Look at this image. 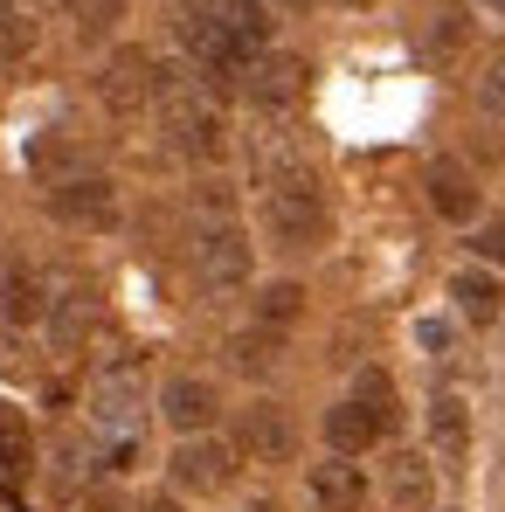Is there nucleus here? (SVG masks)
<instances>
[{
  "instance_id": "nucleus-11",
  "label": "nucleus",
  "mask_w": 505,
  "mask_h": 512,
  "mask_svg": "<svg viewBox=\"0 0 505 512\" xmlns=\"http://www.w3.org/2000/svg\"><path fill=\"white\" fill-rule=\"evenodd\" d=\"M312 506L319 512H360L367 506V478H360V464L353 457H326V464H312Z\"/></svg>"
},
{
  "instance_id": "nucleus-6",
  "label": "nucleus",
  "mask_w": 505,
  "mask_h": 512,
  "mask_svg": "<svg viewBox=\"0 0 505 512\" xmlns=\"http://www.w3.org/2000/svg\"><path fill=\"white\" fill-rule=\"evenodd\" d=\"M97 97H104L118 118L146 111V104L160 97V63H153L146 49H118V56L104 63V77H97Z\"/></svg>"
},
{
  "instance_id": "nucleus-20",
  "label": "nucleus",
  "mask_w": 505,
  "mask_h": 512,
  "mask_svg": "<svg viewBox=\"0 0 505 512\" xmlns=\"http://www.w3.org/2000/svg\"><path fill=\"white\" fill-rule=\"evenodd\" d=\"M305 312V284H291V277H277V284H263L256 291V326H270V333H284L291 319Z\"/></svg>"
},
{
  "instance_id": "nucleus-13",
  "label": "nucleus",
  "mask_w": 505,
  "mask_h": 512,
  "mask_svg": "<svg viewBox=\"0 0 505 512\" xmlns=\"http://www.w3.org/2000/svg\"><path fill=\"white\" fill-rule=\"evenodd\" d=\"M429 208H436L443 222H471V215H478V180H471V167L429 160Z\"/></svg>"
},
{
  "instance_id": "nucleus-23",
  "label": "nucleus",
  "mask_w": 505,
  "mask_h": 512,
  "mask_svg": "<svg viewBox=\"0 0 505 512\" xmlns=\"http://www.w3.org/2000/svg\"><path fill=\"white\" fill-rule=\"evenodd\" d=\"M229 360H236L243 374H270V367H277V333H270V326L236 333V340H229Z\"/></svg>"
},
{
  "instance_id": "nucleus-22",
  "label": "nucleus",
  "mask_w": 505,
  "mask_h": 512,
  "mask_svg": "<svg viewBox=\"0 0 505 512\" xmlns=\"http://www.w3.org/2000/svg\"><path fill=\"white\" fill-rule=\"evenodd\" d=\"M353 402H367V409L381 416V429L402 423V395H395V381H388L381 367H360V381H353Z\"/></svg>"
},
{
  "instance_id": "nucleus-30",
  "label": "nucleus",
  "mask_w": 505,
  "mask_h": 512,
  "mask_svg": "<svg viewBox=\"0 0 505 512\" xmlns=\"http://www.w3.org/2000/svg\"><path fill=\"white\" fill-rule=\"evenodd\" d=\"M339 7H374V0H339Z\"/></svg>"
},
{
  "instance_id": "nucleus-21",
  "label": "nucleus",
  "mask_w": 505,
  "mask_h": 512,
  "mask_svg": "<svg viewBox=\"0 0 505 512\" xmlns=\"http://www.w3.org/2000/svg\"><path fill=\"white\" fill-rule=\"evenodd\" d=\"M70 7V28H77V42H104L118 21H125V7L132 0H63Z\"/></svg>"
},
{
  "instance_id": "nucleus-18",
  "label": "nucleus",
  "mask_w": 505,
  "mask_h": 512,
  "mask_svg": "<svg viewBox=\"0 0 505 512\" xmlns=\"http://www.w3.org/2000/svg\"><path fill=\"white\" fill-rule=\"evenodd\" d=\"M429 443H436L443 457H464V450H471V402H464V395H436V402H429Z\"/></svg>"
},
{
  "instance_id": "nucleus-24",
  "label": "nucleus",
  "mask_w": 505,
  "mask_h": 512,
  "mask_svg": "<svg viewBox=\"0 0 505 512\" xmlns=\"http://www.w3.org/2000/svg\"><path fill=\"white\" fill-rule=\"evenodd\" d=\"M478 111H492V118H505V49L478 70Z\"/></svg>"
},
{
  "instance_id": "nucleus-16",
  "label": "nucleus",
  "mask_w": 505,
  "mask_h": 512,
  "mask_svg": "<svg viewBox=\"0 0 505 512\" xmlns=\"http://www.w3.org/2000/svg\"><path fill=\"white\" fill-rule=\"evenodd\" d=\"M0 312H7V326H42L49 319V284H42V270H7V284H0Z\"/></svg>"
},
{
  "instance_id": "nucleus-14",
  "label": "nucleus",
  "mask_w": 505,
  "mask_h": 512,
  "mask_svg": "<svg viewBox=\"0 0 505 512\" xmlns=\"http://www.w3.org/2000/svg\"><path fill=\"white\" fill-rule=\"evenodd\" d=\"M381 436H388V429H381V416H374L367 402H353V395L326 409V443H333L339 457H360V450H374Z\"/></svg>"
},
{
  "instance_id": "nucleus-2",
  "label": "nucleus",
  "mask_w": 505,
  "mask_h": 512,
  "mask_svg": "<svg viewBox=\"0 0 505 512\" xmlns=\"http://www.w3.org/2000/svg\"><path fill=\"white\" fill-rule=\"evenodd\" d=\"M160 111H167V132L173 146L194 160V167H215L229 160V118L208 90H194L187 77H160Z\"/></svg>"
},
{
  "instance_id": "nucleus-27",
  "label": "nucleus",
  "mask_w": 505,
  "mask_h": 512,
  "mask_svg": "<svg viewBox=\"0 0 505 512\" xmlns=\"http://www.w3.org/2000/svg\"><path fill=\"white\" fill-rule=\"evenodd\" d=\"M84 512H132L125 499H111V492H97V499H84Z\"/></svg>"
},
{
  "instance_id": "nucleus-12",
  "label": "nucleus",
  "mask_w": 505,
  "mask_h": 512,
  "mask_svg": "<svg viewBox=\"0 0 505 512\" xmlns=\"http://www.w3.org/2000/svg\"><path fill=\"white\" fill-rule=\"evenodd\" d=\"M450 305H457V319H471V326H492L505 312V284L485 270V263H464L457 277H450Z\"/></svg>"
},
{
  "instance_id": "nucleus-28",
  "label": "nucleus",
  "mask_w": 505,
  "mask_h": 512,
  "mask_svg": "<svg viewBox=\"0 0 505 512\" xmlns=\"http://www.w3.org/2000/svg\"><path fill=\"white\" fill-rule=\"evenodd\" d=\"M132 512H180L173 499H146V506H132Z\"/></svg>"
},
{
  "instance_id": "nucleus-4",
  "label": "nucleus",
  "mask_w": 505,
  "mask_h": 512,
  "mask_svg": "<svg viewBox=\"0 0 505 512\" xmlns=\"http://www.w3.org/2000/svg\"><path fill=\"white\" fill-rule=\"evenodd\" d=\"M139 409H146V374L139 360H118L90 381V423L104 436H139Z\"/></svg>"
},
{
  "instance_id": "nucleus-7",
  "label": "nucleus",
  "mask_w": 505,
  "mask_h": 512,
  "mask_svg": "<svg viewBox=\"0 0 505 512\" xmlns=\"http://www.w3.org/2000/svg\"><path fill=\"white\" fill-rule=\"evenodd\" d=\"M236 90L250 104H263V111H284V104L305 97V63L284 56V49H256L250 63H243V77H236Z\"/></svg>"
},
{
  "instance_id": "nucleus-5",
  "label": "nucleus",
  "mask_w": 505,
  "mask_h": 512,
  "mask_svg": "<svg viewBox=\"0 0 505 512\" xmlns=\"http://www.w3.org/2000/svg\"><path fill=\"white\" fill-rule=\"evenodd\" d=\"M49 208H56V222H70V229H111V222H118V187H111L104 173H63V180L49 187Z\"/></svg>"
},
{
  "instance_id": "nucleus-9",
  "label": "nucleus",
  "mask_w": 505,
  "mask_h": 512,
  "mask_svg": "<svg viewBox=\"0 0 505 512\" xmlns=\"http://www.w3.org/2000/svg\"><path fill=\"white\" fill-rule=\"evenodd\" d=\"M160 416H167V429H180V436H201V429L222 416V395H215V381H201V374H173L167 388H160Z\"/></svg>"
},
{
  "instance_id": "nucleus-3",
  "label": "nucleus",
  "mask_w": 505,
  "mask_h": 512,
  "mask_svg": "<svg viewBox=\"0 0 505 512\" xmlns=\"http://www.w3.org/2000/svg\"><path fill=\"white\" fill-rule=\"evenodd\" d=\"M256 270L250 256V236L236 229V222H208L201 229V243H194V277H201V291H215V298H229V291H243Z\"/></svg>"
},
{
  "instance_id": "nucleus-19",
  "label": "nucleus",
  "mask_w": 505,
  "mask_h": 512,
  "mask_svg": "<svg viewBox=\"0 0 505 512\" xmlns=\"http://www.w3.org/2000/svg\"><path fill=\"white\" fill-rule=\"evenodd\" d=\"M90 319H97V312H90L84 291H56V298H49V333H56V346H63V353H77V346H84Z\"/></svg>"
},
{
  "instance_id": "nucleus-17",
  "label": "nucleus",
  "mask_w": 505,
  "mask_h": 512,
  "mask_svg": "<svg viewBox=\"0 0 505 512\" xmlns=\"http://www.w3.org/2000/svg\"><path fill=\"white\" fill-rule=\"evenodd\" d=\"M35 464V436H28V416L14 402H0V492H14Z\"/></svg>"
},
{
  "instance_id": "nucleus-8",
  "label": "nucleus",
  "mask_w": 505,
  "mask_h": 512,
  "mask_svg": "<svg viewBox=\"0 0 505 512\" xmlns=\"http://www.w3.org/2000/svg\"><path fill=\"white\" fill-rule=\"evenodd\" d=\"M229 478H236V450L229 443H215L208 429L180 436V450H173V485L180 492H222Z\"/></svg>"
},
{
  "instance_id": "nucleus-29",
  "label": "nucleus",
  "mask_w": 505,
  "mask_h": 512,
  "mask_svg": "<svg viewBox=\"0 0 505 512\" xmlns=\"http://www.w3.org/2000/svg\"><path fill=\"white\" fill-rule=\"evenodd\" d=\"M243 512H284V506H277V499H250Z\"/></svg>"
},
{
  "instance_id": "nucleus-1",
  "label": "nucleus",
  "mask_w": 505,
  "mask_h": 512,
  "mask_svg": "<svg viewBox=\"0 0 505 512\" xmlns=\"http://www.w3.org/2000/svg\"><path fill=\"white\" fill-rule=\"evenodd\" d=\"M263 229H270V243H284V250H319V243L333 236V201H326L319 173L312 167L270 173V187H263Z\"/></svg>"
},
{
  "instance_id": "nucleus-10",
  "label": "nucleus",
  "mask_w": 505,
  "mask_h": 512,
  "mask_svg": "<svg viewBox=\"0 0 505 512\" xmlns=\"http://www.w3.org/2000/svg\"><path fill=\"white\" fill-rule=\"evenodd\" d=\"M236 443L250 450V464H284V457L298 450V429H291V416H284L277 402H250V409H243V429H236Z\"/></svg>"
},
{
  "instance_id": "nucleus-26",
  "label": "nucleus",
  "mask_w": 505,
  "mask_h": 512,
  "mask_svg": "<svg viewBox=\"0 0 505 512\" xmlns=\"http://www.w3.org/2000/svg\"><path fill=\"white\" fill-rule=\"evenodd\" d=\"M471 250L485 256V263H505V215H492V222L471 236Z\"/></svg>"
},
{
  "instance_id": "nucleus-15",
  "label": "nucleus",
  "mask_w": 505,
  "mask_h": 512,
  "mask_svg": "<svg viewBox=\"0 0 505 512\" xmlns=\"http://www.w3.org/2000/svg\"><path fill=\"white\" fill-rule=\"evenodd\" d=\"M388 506L395 512H429L436 506V471H429V457L402 450V457L388 464Z\"/></svg>"
},
{
  "instance_id": "nucleus-25",
  "label": "nucleus",
  "mask_w": 505,
  "mask_h": 512,
  "mask_svg": "<svg viewBox=\"0 0 505 512\" xmlns=\"http://www.w3.org/2000/svg\"><path fill=\"white\" fill-rule=\"evenodd\" d=\"M416 346H422V353H436V360H443V353L457 346V326H450V319H416Z\"/></svg>"
}]
</instances>
